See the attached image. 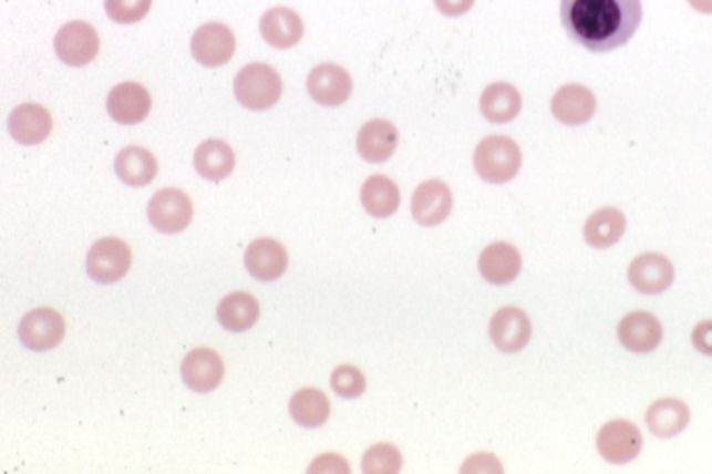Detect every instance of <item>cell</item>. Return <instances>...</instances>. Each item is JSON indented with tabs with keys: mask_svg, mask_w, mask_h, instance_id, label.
I'll use <instances>...</instances> for the list:
<instances>
[{
	"mask_svg": "<svg viewBox=\"0 0 712 474\" xmlns=\"http://www.w3.org/2000/svg\"><path fill=\"white\" fill-rule=\"evenodd\" d=\"M194 165L200 177L219 183L233 173L236 155L225 141L208 140L195 152Z\"/></svg>",
	"mask_w": 712,
	"mask_h": 474,
	"instance_id": "d4e9b609",
	"label": "cell"
},
{
	"mask_svg": "<svg viewBox=\"0 0 712 474\" xmlns=\"http://www.w3.org/2000/svg\"><path fill=\"white\" fill-rule=\"evenodd\" d=\"M689 422L690 411L687 403L675 398H664L651 403L646 413L647 426L657 437H675L688 427Z\"/></svg>",
	"mask_w": 712,
	"mask_h": 474,
	"instance_id": "cb8c5ba5",
	"label": "cell"
},
{
	"mask_svg": "<svg viewBox=\"0 0 712 474\" xmlns=\"http://www.w3.org/2000/svg\"><path fill=\"white\" fill-rule=\"evenodd\" d=\"M462 473H503L502 463L496 457L487 454L473 455L464 463L461 468Z\"/></svg>",
	"mask_w": 712,
	"mask_h": 474,
	"instance_id": "836d02e7",
	"label": "cell"
},
{
	"mask_svg": "<svg viewBox=\"0 0 712 474\" xmlns=\"http://www.w3.org/2000/svg\"><path fill=\"white\" fill-rule=\"evenodd\" d=\"M234 52H236V37L225 24H204L193 37V56L206 68H217L227 63Z\"/></svg>",
	"mask_w": 712,
	"mask_h": 474,
	"instance_id": "8fae6325",
	"label": "cell"
},
{
	"mask_svg": "<svg viewBox=\"0 0 712 474\" xmlns=\"http://www.w3.org/2000/svg\"><path fill=\"white\" fill-rule=\"evenodd\" d=\"M288 266L285 247L274 238H259L246 250V267L249 275L260 281L280 279Z\"/></svg>",
	"mask_w": 712,
	"mask_h": 474,
	"instance_id": "ac0fdd59",
	"label": "cell"
},
{
	"mask_svg": "<svg viewBox=\"0 0 712 474\" xmlns=\"http://www.w3.org/2000/svg\"><path fill=\"white\" fill-rule=\"evenodd\" d=\"M399 143V128L393 123L384 118H373L363 124L358 133L357 150L363 161L379 165L394 155Z\"/></svg>",
	"mask_w": 712,
	"mask_h": 474,
	"instance_id": "4fadbf2b",
	"label": "cell"
},
{
	"mask_svg": "<svg viewBox=\"0 0 712 474\" xmlns=\"http://www.w3.org/2000/svg\"><path fill=\"white\" fill-rule=\"evenodd\" d=\"M473 166L483 182L509 183L520 171L522 151L507 135H488L476 146Z\"/></svg>",
	"mask_w": 712,
	"mask_h": 474,
	"instance_id": "7a4b0ae2",
	"label": "cell"
},
{
	"mask_svg": "<svg viewBox=\"0 0 712 474\" xmlns=\"http://www.w3.org/2000/svg\"><path fill=\"white\" fill-rule=\"evenodd\" d=\"M309 473H350V465L339 455H322L314 460Z\"/></svg>",
	"mask_w": 712,
	"mask_h": 474,
	"instance_id": "e575fe53",
	"label": "cell"
},
{
	"mask_svg": "<svg viewBox=\"0 0 712 474\" xmlns=\"http://www.w3.org/2000/svg\"><path fill=\"white\" fill-rule=\"evenodd\" d=\"M561 24L570 40L592 53L627 45L643 20L641 0H561Z\"/></svg>",
	"mask_w": 712,
	"mask_h": 474,
	"instance_id": "6da1fadb",
	"label": "cell"
},
{
	"mask_svg": "<svg viewBox=\"0 0 712 474\" xmlns=\"http://www.w3.org/2000/svg\"><path fill=\"white\" fill-rule=\"evenodd\" d=\"M182 375L189 390L210 392L221 383L225 364L219 353L209 348H197L184 359Z\"/></svg>",
	"mask_w": 712,
	"mask_h": 474,
	"instance_id": "9a60e30c",
	"label": "cell"
},
{
	"mask_svg": "<svg viewBox=\"0 0 712 474\" xmlns=\"http://www.w3.org/2000/svg\"><path fill=\"white\" fill-rule=\"evenodd\" d=\"M619 340L629 351L647 353L654 351L662 340L659 319L649 312H632L621 320L618 327Z\"/></svg>",
	"mask_w": 712,
	"mask_h": 474,
	"instance_id": "ffe728a7",
	"label": "cell"
},
{
	"mask_svg": "<svg viewBox=\"0 0 712 474\" xmlns=\"http://www.w3.org/2000/svg\"><path fill=\"white\" fill-rule=\"evenodd\" d=\"M54 51L63 63L80 68L92 62L100 52V37L85 21L63 25L54 38Z\"/></svg>",
	"mask_w": 712,
	"mask_h": 474,
	"instance_id": "ba28073f",
	"label": "cell"
},
{
	"mask_svg": "<svg viewBox=\"0 0 712 474\" xmlns=\"http://www.w3.org/2000/svg\"><path fill=\"white\" fill-rule=\"evenodd\" d=\"M363 209L376 219H388L400 208L401 193L399 185L385 176H372L361 189Z\"/></svg>",
	"mask_w": 712,
	"mask_h": 474,
	"instance_id": "484cf974",
	"label": "cell"
},
{
	"mask_svg": "<svg viewBox=\"0 0 712 474\" xmlns=\"http://www.w3.org/2000/svg\"><path fill=\"white\" fill-rule=\"evenodd\" d=\"M53 127L51 113L37 103H24L14 109L9 117V131L21 145H38L51 134Z\"/></svg>",
	"mask_w": 712,
	"mask_h": 474,
	"instance_id": "d6986e66",
	"label": "cell"
},
{
	"mask_svg": "<svg viewBox=\"0 0 712 474\" xmlns=\"http://www.w3.org/2000/svg\"><path fill=\"white\" fill-rule=\"evenodd\" d=\"M690 8L701 14H712V0H688Z\"/></svg>",
	"mask_w": 712,
	"mask_h": 474,
	"instance_id": "74e56055",
	"label": "cell"
},
{
	"mask_svg": "<svg viewBox=\"0 0 712 474\" xmlns=\"http://www.w3.org/2000/svg\"><path fill=\"white\" fill-rule=\"evenodd\" d=\"M307 89L312 100L324 107L344 105L350 100L353 81L348 70L336 63L317 65L308 75Z\"/></svg>",
	"mask_w": 712,
	"mask_h": 474,
	"instance_id": "52a82bcc",
	"label": "cell"
},
{
	"mask_svg": "<svg viewBox=\"0 0 712 474\" xmlns=\"http://www.w3.org/2000/svg\"><path fill=\"white\" fill-rule=\"evenodd\" d=\"M192 199L177 188L161 189L152 196L148 219L157 231L177 234L186 230L193 220Z\"/></svg>",
	"mask_w": 712,
	"mask_h": 474,
	"instance_id": "5b68a950",
	"label": "cell"
},
{
	"mask_svg": "<svg viewBox=\"0 0 712 474\" xmlns=\"http://www.w3.org/2000/svg\"><path fill=\"white\" fill-rule=\"evenodd\" d=\"M114 171L130 187H144L155 178L157 162L149 151L140 146H127L117 155Z\"/></svg>",
	"mask_w": 712,
	"mask_h": 474,
	"instance_id": "83f0119b",
	"label": "cell"
},
{
	"mask_svg": "<svg viewBox=\"0 0 712 474\" xmlns=\"http://www.w3.org/2000/svg\"><path fill=\"white\" fill-rule=\"evenodd\" d=\"M290 413L300 426L314 429L322 426L330 416V402L322 391L303 389L297 391L290 401Z\"/></svg>",
	"mask_w": 712,
	"mask_h": 474,
	"instance_id": "f546056e",
	"label": "cell"
},
{
	"mask_svg": "<svg viewBox=\"0 0 712 474\" xmlns=\"http://www.w3.org/2000/svg\"><path fill=\"white\" fill-rule=\"evenodd\" d=\"M260 32L270 47L290 49L303 37L302 19L291 9L274 8L260 19Z\"/></svg>",
	"mask_w": 712,
	"mask_h": 474,
	"instance_id": "603a6c76",
	"label": "cell"
},
{
	"mask_svg": "<svg viewBox=\"0 0 712 474\" xmlns=\"http://www.w3.org/2000/svg\"><path fill=\"white\" fill-rule=\"evenodd\" d=\"M132 266V250L118 238H102L86 256V271L92 280L112 285L123 279Z\"/></svg>",
	"mask_w": 712,
	"mask_h": 474,
	"instance_id": "277c9868",
	"label": "cell"
},
{
	"mask_svg": "<svg viewBox=\"0 0 712 474\" xmlns=\"http://www.w3.org/2000/svg\"><path fill=\"white\" fill-rule=\"evenodd\" d=\"M217 318L228 331H247L259 319V303L251 293L233 292L220 302L217 308Z\"/></svg>",
	"mask_w": 712,
	"mask_h": 474,
	"instance_id": "f1b7e54d",
	"label": "cell"
},
{
	"mask_svg": "<svg viewBox=\"0 0 712 474\" xmlns=\"http://www.w3.org/2000/svg\"><path fill=\"white\" fill-rule=\"evenodd\" d=\"M532 336V324L529 318L515 307L499 309L493 316L491 323V337L494 346L499 351L514 353L527 346Z\"/></svg>",
	"mask_w": 712,
	"mask_h": 474,
	"instance_id": "2e32d148",
	"label": "cell"
},
{
	"mask_svg": "<svg viewBox=\"0 0 712 474\" xmlns=\"http://www.w3.org/2000/svg\"><path fill=\"white\" fill-rule=\"evenodd\" d=\"M643 437L640 430L628 421H612L597 435V449L607 462L623 465L640 454Z\"/></svg>",
	"mask_w": 712,
	"mask_h": 474,
	"instance_id": "30bf717a",
	"label": "cell"
},
{
	"mask_svg": "<svg viewBox=\"0 0 712 474\" xmlns=\"http://www.w3.org/2000/svg\"><path fill=\"white\" fill-rule=\"evenodd\" d=\"M453 205V193L448 185L440 179H429L413 193L411 212L417 225L436 227L448 219Z\"/></svg>",
	"mask_w": 712,
	"mask_h": 474,
	"instance_id": "9c48e42d",
	"label": "cell"
},
{
	"mask_svg": "<svg viewBox=\"0 0 712 474\" xmlns=\"http://www.w3.org/2000/svg\"><path fill=\"white\" fill-rule=\"evenodd\" d=\"M152 0H105L109 18L118 24H133L148 14Z\"/></svg>",
	"mask_w": 712,
	"mask_h": 474,
	"instance_id": "d6a6232c",
	"label": "cell"
},
{
	"mask_svg": "<svg viewBox=\"0 0 712 474\" xmlns=\"http://www.w3.org/2000/svg\"><path fill=\"white\" fill-rule=\"evenodd\" d=\"M522 258L519 250L507 243H494L483 250L479 270L483 279L494 286H505L519 276Z\"/></svg>",
	"mask_w": 712,
	"mask_h": 474,
	"instance_id": "44dd1931",
	"label": "cell"
},
{
	"mask_svg": "<svg viewBox=\"0 0 712 474\" xmlns=\"http://www.w3.org/2000/svg\"><path fill=\"white\" fill-rule=\"evenodd\" d=\"M475 2L476 0H434L438 12L450 19L466 14Z\"/></svg>",
	"mask_w": 712,
	"mask_h": 474,
	"instance_id": "8d00e7d4",
	"label": "cell"
},
{
	"mask_svg": "<svg viewBox=\"0 0 712 474\" xmlns=\"http://www.w3.org/2000/svg\"><path fill=\"white\" fill-rule=\"evenodd\" d=\"M627 230V217L617 208L595 212L585 225L586 243L592 248L606 249L616 245Z\"/></svg>",
	"mask_w": 712,
	"mask_h": 474,
	"instance_id": "4316f807",
	"label": "cell"
},
{
	"mask_svg": "<svg viewBox=\"0 0 712 474\" xmlns=\"http://www.w3.org/2000/svg\"><path fill=\"white\" fill-rule=\"evenodd\" d=\"M330 384L336 394L345 398V400L361 396L367 390L365 375L360 369L348 367V364L337 368L331 373Z\"/></svg>",
	"mask_w": 712,
	"mask_h": 474,
	"instance_id": "1f68e13d",
	"label": "cell"
},
{
	"mask_svg": "<svg viewBox=\"0 0 712 474\" xmlns=\"http://www.w3.org/2000/svg\"><path fill=\"white\" fill-rule=\"evenodd\" d=\"M522 95L513 84L493 83L483 90L481 95V112L483 117L493 124H507L514 122L522 111Z\"/></svg>",
	"mask_w": 712,
	"mask_h": 474,
	"instance_id": "7402d4cb",
	"label": "cell"
},
{
	"mask_svg": "<svg viewBox=\"0 0 712 474\" xmlns=\"http://www.w3.org/2000/svg\"><path fill=\"white\" fill-rule=\"evenodd\" d=\"M401 467V452L391 444L373 445L362 457V472L367 474H395Z\"/></svg>",
	"mask_w": 712,
	"mask_h": 474,
	"instance_id": "4dcf8cb0",
	"label": "cell"
},
{
	"mask_svg": "<svg viewBox=\"0 0 712 474\" xmlns=\"http://www.w3.org/2000/svg\"><path fill=\"white\" fill-rule=\"evenodd\" d=\"M630 285L641 293L656 296L671 287L675 270L670 260L660 254H643L633 259L629 266Z\"/></svg>",
	"mask_w": 712,
	"mask_h": 474,
	"instance_id": "7c38bea8",
	"label": "cell"
},
{
	"mask_svg": "<svg viewBox=\"0 0 712 474\" xmlns=\"http://www.w3.org/2000/svg\"><path fill=\"white\" fill-rule=\"evenodd\" d=\"M597 109L596 96L585 85L561 86L551 100L553 116L564 125L576 127L590 122Z\"/></svg>",
	"mask_w": 712,
	"mask_h": 474,
	"instance_id": "5bb4252c",
	"label": "cell"
},
{
	"mask_svg": "<svg viewBox=\"0 0 712 474\" xmlns=\"http://www.w3.org/2000/svg\"><path fill=\"white\" fill-rule=\"evenodd\" d=\"M66 323L56 310L41 308L24 316L19 327L20 341L35 352L53 350L63 341Z\"/></svg>",
	"mask_w": 712,
	"mask_h": 474,
	"instance_id": "8992f818",
	"label": "cell"
},
{
	"mask_svg": "<svg viewBox=\"0 0 712 474\" xmlns=\"http://www.w3.org/2000/svg\"><path fill=\"white\" fill-rule=\"evenodd\" d=\"M692 341L695 350L712 357V320L701 321L694 327Z\"/></svg>",
	"mask_w": 712,
	"mask_h": 474,
	"instance_id": "d590c367",
	"label": "cell"
},
{
	"mask_svg": "<svg viewBox=\"0 0 712 474\" xmlns=\"http://www.w3.org/2000/svg\"><path fill=\"white\" fill-rule=\"evenodd\" d=\"M106 105L114 122L133 125L148 116L152 100L145 86L137 83H123L114 86L107 96Z\"/></svg>",
	"mask_w": 712,
	"mask_h": 474,
	"instance_id": "e0dca14e",
	"label": "cell"
},
{
	"mask_svg": "<svg viewBox=\"0 0 712 474\" xmlns=\"http://www.w3.org/2000/svg\"><path fill=\"white\" fill-rule=\"evenodd\" d=\"M281 92L280 75L268 64H248L234 80V94L243 106L251 111H266L275 106Z\"/></svg>",
	"mask_w": 712,
	"mask_h": 474,
	"instance_id": "3957f363",
	"label": "cell"
}]
</instances>
